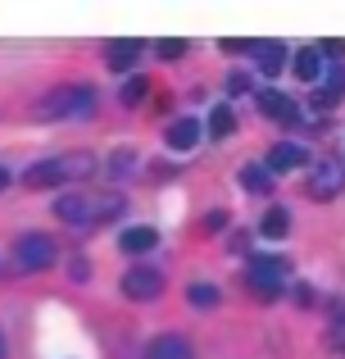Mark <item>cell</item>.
Instances as JSON below:
<instances>
[{"label":"cell","mask_w":345,"mask_h":359,"mask_svg":"<svg viewBox=\"0 0 345 359\" xmlns=\"http://www.w3.org/2000/svg\"><path fill=\"white\" fill-rule=\"evenodd\" d=\"M141 96H146V82H141V78L123 87V100H127V105H132V100H141Z\"/></svg>","instance_id":"cell-22"},{"label":"cell","mask_w":345,"mask_h":359,"mask_svg":"<svg viewBox=\"0 0 345 359\" xmlns=\"http://www.w3.org/2000/svg\"><path fill=\"white\" fill-rule=\"evenodd\" d=\"M96 168L91 155H59V159H41L23 173L27 187H55V182H69V177H87Z\"/></svg>","instance_id":"cell-1"},{"label":"cell","mask_w":345,"mask_h":359,"mask_svg":"<svg viewBox=\"0 0 345 359\" xmlns=\"http://www.w3.org/2000/svg\"><path fill=\"white\" fill-rule=\"evenodd\" d=\"M209 128H213V137H227V132H232V114H227V109H213Z\"/></svg>","instance_id":"cell-19"},{"label":"cell","mask_w":345,"mask_h":359,"mask_svg":"<svg viewBox=\"0 0 345 359\" xmlns=\"http://www.w3.org/2000/svg\"><path fill=\"white\" fill-rule=\"evenodd\" d=\"M250 55H255L259 73H268V78L286 69V46L282 41H250Z\"/></svg>","instance_id":"cell-8"},{"label":"cell","mask_w":345,"mask_h":359,"mask_svg":"<svg viewBox=\"0 0 345 359\" xmlns=\"http://www.w3.org/2000/svg\"><path fill=\"white\" fill-rule=\"evenodd\" d=\"M259 105H264L268 118H295V100L282 96V91H264V96H259Z\"/></svg>","instance_id":"cell-14"},{"label":"cell","mask_w":345,"mask_h":359,"mask_svg":"<svg viewBox=\"0 0 345 359\" xmlns=\"http://www.w3.org/2000/svg\"><path fill=\"white\" fill-rule=\"evenodd\" d=\"M282 282H286V269H282L277 259H268V255H259V259H250V287H255V291H259L264 300H273Z\"/></svg>","instance_id":"cell-6"},{"label":"cell","mask_w":345,"mask_h":359,"mask_svg":"<svg viewBox=\"0 0 345 359\" xmlns=\"http://www.w3.org/2000/svg\"><path fill=\"white\" fill-rule=\"evenodd\" d=\"M114 205L118 201H105V196H91V191H69V196H59L55 214H59L64 223H73V228H91L96 219H109Z\"/></svg>","instance_id":"cell-2"},{"label":"cell","mask_w":345,"mask_h":359,"mask_svg":"<svg viewBox=\"0 0 345 359\" xmlns=\"http://www.w3.org/2000/svg\"><path fill=\"white\" fill-rule=\"evenodd\" d=\"M195 137H200V123H195V118H177L173 128H169V146L173 150H191Z\"/></svg>","instance_id":"cell-13"},{"label":"cell","mask_w":345,"mask_h":359,"mask_svg":"<svg viewBox=\"0 0 345 359\" xmlns=\"http://www.w3.org/2000/svg\"><path fill=\"white\" fill-rule=\"evenodd\" d=\"M96 105V91L87 82H73V87H59L36 105V118H69V114H87Z\"/></svg>","instance_id":"cell-3"},{"label":"cell","mask_w":345,"mask_h":359,"mask_svg":"<svg viewBox=\"0 0 345 359\" xmlns=\"http://www.w3.org/2000/svg\"><path fill=\"white\" fill-rule=\"evenodd\" d=\"M323 46H300V50L291 55V69H295V78L300 82H318V73H323Z\"/></svg>","instance_id":"cell-9"},{"label":"cell","mask_w":345,"mask_h":359,"mask_svg":"<svg viewBox=\"0 0 345 359\" xmlns=\"http://www.w3.org/2000/svg\"><path fill=\"white\" fill-rule=\"evenodd\" d=\"M118 245H123L127 255H141V250H150V245H155V228H127L123 237H118Z\"/></svg>","instance_id":"cell-15"},{"label":"cell","mask_w":345,"mask_h":359,"mask_svg":"<svg viewBox=\"0 0 345 359\" xmlns=\"http://www.w3.org/2000/svg\"><path fill=\"white\" fill-rule=\"evenodd\" d=\"M341 91H345V73H341V69H332V82L318 91V100H314V105H337Z\"/></svg>","instance_id":"cell-18"},{"label":"cell","mask_w":345,"mask_h":359,"mask_svg":"<svg viewBox=\"0 0 345 359\" xmlns=\"http://www.w3.org/2000/svg\"><path fill=\"white\" fill-rule=\"evenodd\" d=\"M146 359H191V346H186L182 337H155V341L146 346Z\"/></svg>","instance_id":"cell-12"},{"label":"cell","mask_w":345,"mask_h":359,"mask_svg":"<svg viewBox=\"0 0 345 359\" xmlns=\"http://www.w3.org/2000/svg\"><path fill=\"white\" fill-rule=\"evenodd\" d=\"M341 187H345V173H341V164H337L332 155H323L318 164H314L309 196H314V201H332V196H341Z\"/></svg>","instance_id":"cell-5"},{"label":"cell","mask_w":345,"mask_h":359,"mask_svg":"<svg viewBox=\"0 0 345 359\" xmlns=\"http://www.w3.org/2000/svg\"><path fill=\"white\" fill-rule=\"evenodd\" d=\"M0 359H9V346H5V332H0Z\"/></svg>","instance_id":"cell-23"},{"label":"cell","mask_w":345,"mask_h":359,"mask_svg":"<svg viewBox=\"0 0 345 359\" xmlns=\"http://www.w3.org/2000/svg\"><path fill=\"white\" fill-rule=\"evenodd\" d=\"M304 164V150L295 141H282V146L268 150V173H286V168H300Z\"/></svg>","instance_id":"cell-11"},{"label":"cell","mask_w":345,"mask_h":359,"mask_svg":"<svg viewBox=\"0 0 345 359\" xmlns=\"http://www.w3.org/2000/svg\"><path fill=\"white\" fill-rule=\"evenodd\" d=\"M241 187H246V191H259V196H264L268 187H273V177H268V168H264V164H246V168H241Z\"/></svg>","instance_id":"cell-16"},{"label":"cell","mask_w":345,"mask_h":359,"mask_svg":"<svg viewBox=\"0 0 345 359\" xmlns=\"http://www.w3.org/2000/svg\"><path fill=\"white\" fill-rule=\"evenodd\" d=\"M191 300H195V305H209V300H218V291H213L209 282H195V287H191Z\"/></svg>","instance_id":"cell-20"},{"label":"cell","mask_w":345,"mask_h":359,"mask_svg":"<svg viewBox=\"0 0 345 359\" xmlns=\"http://www.w3.org/2000/svg\"><path fill=\"white\" fill-rule=\"evenodd\" d=\"M5 182H9V173H5V168H0V187H5Z\"/></svg>","instance_id":"cell-24"},{"label":"cell","mask_w":345,"mask_h":359,"mask_svg":"<svg viewBox=\"0 0 345 359\" xmlns=\"http://www.w3.org/2000/svg\"><path fill=\"white\" fill-rule=\"evenodd\" d=\"M105 60H109V69H114V73L136 69V64H141V41H109L105 46Z\"/></svg>","instance_id":"cell-10"},{"label":"cell","mask_w":345,"mask_h":359,"mask_svg":"<svg viewBox=\"0 0 345 359\" xmlns=\"http://www.w3.org/2000/svg\"><path fill=\"white\" fill-rule=\"evenodd\" d=\"M160 55L164 60H177V55H186V41H160Z\"/></svg>","instance_id":"cell-21"},{"label":"cell","mask_w":345,"mask_h":359,"mask_svg":"<svg viewBox=\"0 0 345 359\" xmlns=\"http://www.w3.org/2000/svg\"><path fill=\"white\" fill-rule=\"evenodd\" d=\"M123 291L132 300H155L164 291V278L155 269H132V273H123Z\"/></svg>","instance_id":"cell-7"},{"label":"cell","mask_w":345,"mask_h":359,"mask_svg":"<svg viewBox=\"0 0 345 359\" xmlns=\"http://www.w3.org/2000/svg\"><path fill=\"white\" fill-rule=\"evenodd\" d=\"M286 228H291V219H286V210H268V219L259 223V232H264V237H286Z\"/></svg>","instance_id":"cell-17"},{"label":"cell","mask_w":345,"mask_h":359,"mask_svg":"<svg viewBox=\"0 0 345 359\" xmlns=\"http://www.w3.org/2000/svg\"><path fill=\"white\" fill-rule=\"evenodd\" d=\"M14 264L18 269H50L55 264V241L45 232H27L14 241Z\"/></svg>","instance_id":"cell-4"}]
</instances>
